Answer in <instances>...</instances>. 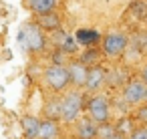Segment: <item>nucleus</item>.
<instances>
[{
  "label": "nucleus",
  "mask_w": 147,
  "mask_h": 139,
  "mask_svg": "<svg viewBox=\"0 0 147 139\" xmlns=\"http://www.w3.org/2000/svg\"><path fill=\"white\" fill-rule=\"evenodd\" d=\"M45 77V83L51 91H63L67 85H69V73H67V67L65 65H49L42 73Z\"/></svg>",
  "instance_id": "3"
},
{
  "label": "nucleus",
  "mask_w": 147,
  "mask_h": 139,
  "mask_svg": "<svg viewBox=\"0 0 147 139\" xmlns=\"http://www.w3.org/2000/svg\"><path fill=\"white\" fill-rule=\"evenodd\" d=\"M123 99L129 105H139L143 101H147V85L141 83V79H131L127 81L125 89H123Z\"/></svg>",
  "instance_id": "6"
},
{
  "label": "nucleus",
  "mask_w": 147,
  "mask_h": 139,
  "mask_svg": "<svg viewBox=\"0 0 147 139\" xmlns=\"http://www.w3.org/2000/svg\"><path fill=\"white\" fill-rule=\"evenodd\" d=\"M145 22H147V14H145Z\"/></svg>",
  "instance_id": "23"
},
{
  "label": "nucleus",
  "mask_w": 147,
  "mask_h": 139,
  "mask_svg": "<svg viewBox=\"0 0 147 139\" xmlns=\"http://www.w3.org/2000/svg\"><path fill=\"white\" fill-rule=\"evenodd\" d=\"M24 2H26L28 10H30L34 16H42V14L55 12L59 0H24Z\"/></svg>",
  "instance_id": "10"
},
{
  "label": "nucleus",
  "mask_w": 147,
  "mask_h": 139,
  "mask_svg": "<svg viewBox=\"0 0 147 139\" xmlns=\"http://www.w3.org/2000/svg\"><path fill=\"white\" fill-rule=\"evenodd\" d=\"M131 14L137 18V20H145V14H147V6L143 2H135L131 6Z\"/></svg>",
  "instance_id": "18"
},
{
  "label": "nucleus",
  "mask_w": 147,
  "mask_h": 139,
  "mask_svg": "<svg viewBox=\"0 0 147 139\" xmlns=\"http://www.w3.org/2000/svg\"><path fill=\"white\" fill-rule=\"evenodd\" d=\"M97 123L91 121V119H83L79 125H77V137L79 139H95L97 137Z\"/></svg>",
  "instance_id": "13"
},
{
  "label": "nucleus",
  "mask_w": 147,
  "mask_h": 139,
  "mask_svg": "<svg viewBox=\"0 0 147 139\" xmlns=\"http://www.w3.org/2000/svg\"><path fill=\"white\" fill-rule=\"evenodd\" d=\"M107 139H123V135H121L119 131H115V133H113V135H109Z\"/></svg>",
  "instance_id": "22"
},
{
  "label": "nucleus",
  "mask_w": 147,
  "mask_h": 139,
  "mask_svg": "<svg viewBox=\"0 0 147 139\" xmlns=\"http://www.w3.org/2000/svg\"><path fill=\"white\" fill-rule=\"evenodd\" d=\"M87 71L89 67L83 65L81 61H75L67 67V73H69V83H73L75 87H85V81H87Z\"/></svg>",
  "instance_id": "8"
},
{
  "label": "nucleus",
  "mask_w": 147,
  "mask_h": 139,
  "mask_svg": "<svg viewBox=\"0 0 147 139\" xmlns=\"http://www.w3.org/2000/svg\"><path fill=\"white\" fill-rule=\"evenodd\" d=\"M57 137H59V125H57V121H51V119L40 121L38 139H57Z\"/></svg>",
  "instance_id": "14"
},
{
  "label": "nucleus",
  "mask_w": 147,
  "mask_h": 139,
  "mask_svg": "<svg viewBox=\"0 0 147 139\" xmlns=\"http://www.w3.org/2000/svg\"><path fill=\"white\" fill-rule=\"evenodd\" d=\"M87 111L91 115V121H95L97 125L107 123L109 115H111V107H109V99L103 95H95L87 101Z\"/></svg>",
  "instance_id": "4"
},
{
  "label": "nucleus",
  "mask_w": 147,
  "mask_h": 139,
  "mask_svg": "<svg viewBox=\"0 0 147 139\" xmlns=\"http://www.w3.org/2000/svg\"><path fill=\"white\" fill-rule=\"evenodd\" d=\"M83 111V95L79 91H71L63 97V113L61 119L65 123H75Z\"/></svg>",
  "instance_id": "2"
},
{
  "label": "nucleus",
  "mask_w": 147,
  "mask_h": 139,
  "mask_svg": "<svg viewBox=\"0 0 147 139\" xmlns=\"http://www.w3.org/2000/svg\"><path fill=\"white\" fill-rule=\"evenodd\" d=\"M20 127H22V137L24 139H38V129H40V119L38 117L22 115Z\"/></svg>",
  "instance_id": "9"
},
{
  "label": "nucleus",
  "mask_w": 147,
  "mask_h": 139,
  "mask_svg": "<svg viewBox=\"0 0 147 139\" xmlns=\"http://www.w3.org/2000/svg\"><path fill=\"white\" fill-rule=\"evenodd\" d=\"M59 51L61 53H65V55H73V53H77L79 51V45H77V40H75V36H71V34H63V38H61V43H59Z\"/></svg>",
  "instance_id": "17"
},
{
  "label": "nucleus",
  "mask_w": 147,
  "mask_h": 139,
  "mask_svg": "<svg viewBox=\"0 0 147 139\" xmlns=\"http://www.w3.org/2000/svg\"><path fill=\"white\" fill-rule=\"evenodd\" d=\"M99 59H101V49H97V47H87L85 51H83V55H81V63L83 65H97L99 63Z\"/></svg>",
  "instance_id": "16"
},
{
  "label": "nucleus",
  "mask_w": 147,
  "mask_h": 139,
  "mask_svg": "<svg viewBox=\"0 0 147 139\" xmlns=\"http://www.w3.org/2000/svg\"><path fill=\"white\" fill-rule=\"evenodd\" d=\"M34 22L40 26V30H49V32H55V30H59V28H61V18H59V14H57V12H49V14L36 16V20H34Z\"/></svg>",
  "instance_id": "11"
},
{
  "label": "nucleus",
  "mask_w": 147,
  "mask_h": 139,
  "mask_svg": "<svg viewBox=\"0 0 147 139\" xmlns=\"http://www.w3.org/2000/svg\"><path fill=\"white\" fill-rule=\"evenodd\" d=\"M127 43L129 40L123 32H109V34H105L101 47H103V53L107 57H121L127 49Z\"/></svg>",
  "instance_id": "5"
},
{
  "label": "nucleus",
  "mask_w": 147,
  "mask_h": 139,
  "mask_svg": "<svg viewBox=\"0 0 147 139\" xmlns=\"http://www.w3.org/2000/svg\"><path fill=\"white\" fill-rule=\"evenodd\" d=\"M99 38H101V34L97 32V30H79L77 32V45H85V47H91V45H97L99 43Z\"/></svg>",
  "instance_id": "15"
},
{
  "label": "nucleus",
  "mask_w": 147,
  "mask_h": 139,
  "mask_svg": "<svg viewBox=\"0 0 147 139\" xmlns=\"http://www.w3.org/2000/svg\"><path fill=\"white\" fill-rule=\"evenodd\" d=\"M18 43L26 53H42L47 49L45 30H40L36 22H26L22 26V30L18 32Z\"/></svg>",
  "instance_id": "1"
},
{
  "label": "nucleus",
  "mask_w": 147,
  "mask_h": 139,
  "mask_svg": "<svg viewBox=\"0 0 147 139\" xmlns=\"http://www.w3.org/2000/svg\"><path fill=\"white\" fill-rule=\"evenodd\" d=\"M61 113H63V99L61 97H51L45 103V115H47V119L59 121L61 119Z\"/></svg>",
  "instance_id": "12"
},
{
  "label": "nucleus",
  "mask_w": 147,
  "mask_h": 139,
  "mask_svg": "<svg viewBox=\"0 0 147 139\" xmlns=\"http://www.w3.org/2000/svg\"><path fill=\"white\" fill-rule=\"evenodd\" d=\"M141 83L143 85H147V65L143 67V71H141Z\"/></svg>",
  "instance_id": "21"
},
{
  "label": "nucleus",
  "mask_w": 147,
  "mask_h": 139,
  "mask_svg": "<svg viewBox=\"0 0 147 139\" xmlns=\"http://www.w3.org/2000/svg\"><path fill=\"white\" fill-rule=\"evenodd\" d=\"M137 119L143 121V123H147V105H143L141 109H137Z\"/></svg>",
  "instance_id": "20"
},
{
  "label": "nucleus",
  "mask_w": 147,
  "mask_h": 139,
  "mask_svg": "<svg viewBox=\"0 0 147 139\" xmlns=\"http://www.w3.org/2000/svg\"><path fill=\"white\" fill-rule=\"evenodd\" d=\"M129 139H147V127H139V129H135V131L129 135Z\"/></svg>",
  "instance_id": "19"
},
{
  "label": "nucleus",
  "mask_w": 147,
  "mask_h": 139,
  "mask_svg": "<svg viewBox=\"0 0 147 139\" xmlns=\"http://www.w3.org/2000/svg\"><path fill=\"white\" fill-rule=\"evenodd\" d=\"M105 81H107V71H105L101 65L89 67V71H87V81H85L87 91H97V89H101Z\"/></svg>",
  "instance_id": "7"
}]
</instances>
